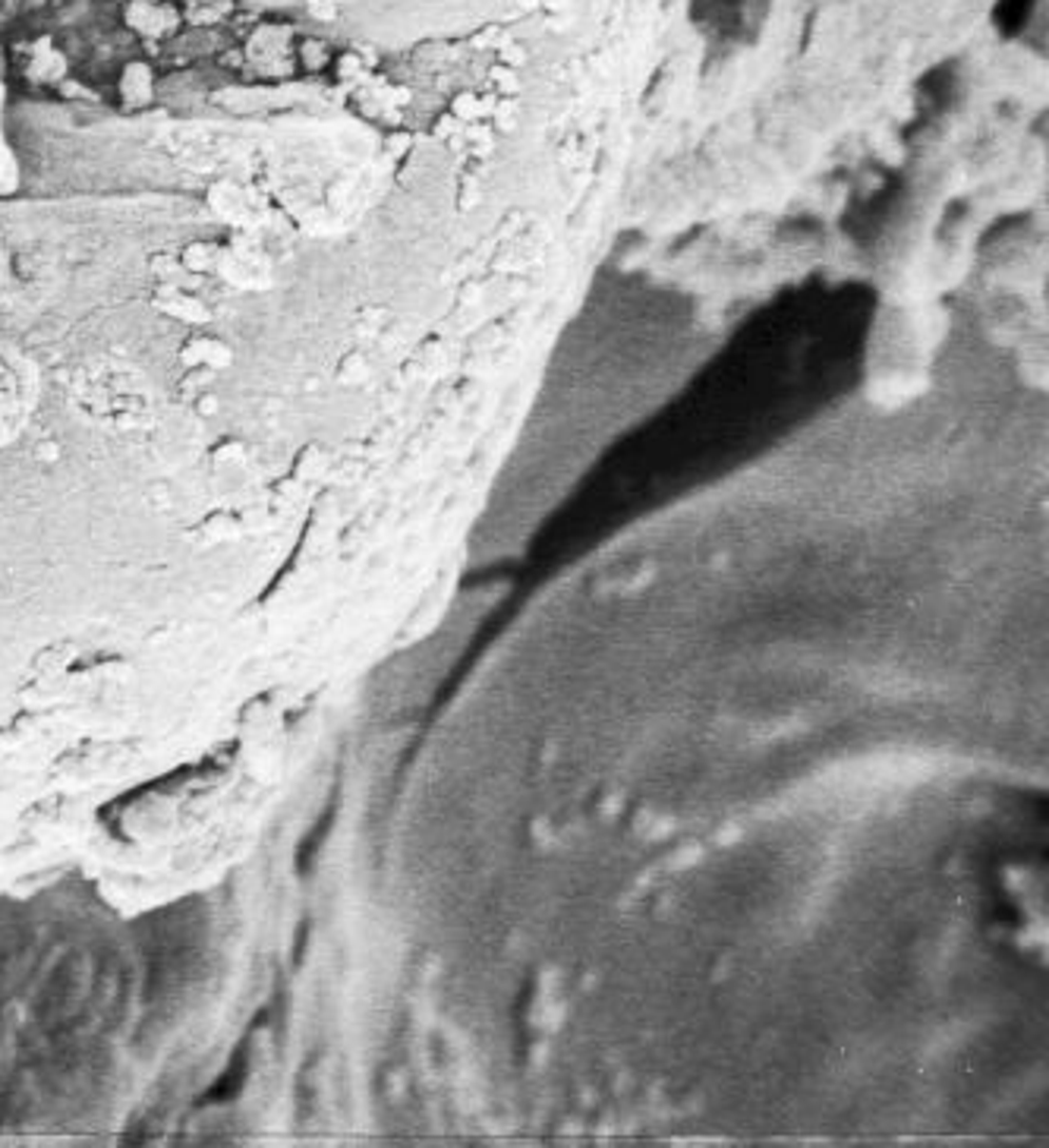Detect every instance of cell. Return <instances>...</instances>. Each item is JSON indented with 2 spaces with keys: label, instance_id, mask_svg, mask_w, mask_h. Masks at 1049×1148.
Here are the masks:
<instances>
[{
  "label": "cell",
  "instance_id": "cell-1",
  "mask_svg": "<svg viewBox=\"0 0 1049 1148\" xmlns=\"http://www.w3.org/2000/svg\"><path fill=\"white\" fill-rule=\"evenodd\" d=\"M22 162L19 152L13 146V130H9V60H6V48L0 41V203L13 200L22 190Z\"/></svg>",
  "mask_w": 1049,
  "mask_h": 1148
}]
</instances>
